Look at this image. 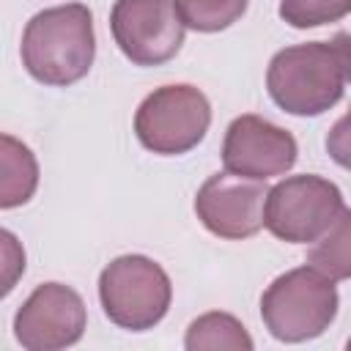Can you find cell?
Instances as JSON below:
<instances>
[{"label":"cell","mask_w":351,"mask_h":351,"mask_svg":"<svg viewBox=\"0 0 351 351\" xmlns=\"http://www.w3.org/2000/svg\"><path fill=\"white\" fill-rule=\"evenodd\" d=\"M99 302L104 315L129 332L154 329L170 310L173 282L148 255H121L99 274Z\"/></svg>","instance_id":"277c9868"},{"label":"cell","mask_w":351,"mask_h":351,"mask_svg":"<svg viewBox=\"0 0 351 351\" xmlns=\"http://www.w3.org/2000/svg\"><path fill=\"white\" fill-rule=\"evenodd\" d=\"M340 186L324 176L302 173L277 181L266 192L263 225L288 244H313L346 211Z\"/></svg>","instance_id":"5b68a950"},{"label":"cell","mask_w":351,"mask_h":351,"mask_svg":"<svg viewBox=\"0 0 351 351\" xmlns=\"http://www.w3.org/2000/svg\"><path fill=\"white\" fill-rule=\"evenodd\" d=\"M337 285L324 271L296 266L271 280L261 296V318L280 343H304L321 337L337 315Z\"/></svg>","instance_id":"3957f363"},{"label":"cell","mask_w":351,"mask_h":351,"mask_svg":"<svg viewBox=\"0 0 351 351\" xmlns=\"http://www.w3.org/2000/svg\"><path fill=\"white\" fill-rule=\"evenodd\" d=\"M27 74L52 88L80 82L96 58L93 14L82 3L44 8L30 16L19 44Z\"/></svg>","instance_id":"7a4b0ae2"},{"label":"cell","mask_w":351,"mask_h":351,"mask_svg":"<svg viewBox=\"0 0 351 351\" xmlns=\"http://www.w3.org/2000/svg\"><path fill=\"white\" fill-rule=\"evenodd\" d=\"M211 126V104L195 85L176 82L151 90L134 112V134L159 156L192 151Z\"/></svg>","instance_id":"8992f818"},{"label":"cell","mask_w":351,"mask_h":351,"mask_svg":"<svg viewBox=\"0 0 351 351\" xmlns=\"http://www.w3.org/2000/svg\"><path fill=\"white\" fill-rule=\"evenodd\" d=\"M348 36L332 41H307L280 49L266 69V90L271 101L291 115L313 118L332 110L348 85Z\"/></svg>","instance_id":"6da1fadb"},{"label":"cell","mask_w":351,"mask_h":351,"mask_svg":"<svg viewBox=\"0 0 351 351\" xmlns=\"http://www.w3.org/2000/svg\"><path fill=\"white\" fill-rule=\"evenodd\" d=\"M88 307L63 282H41L14 315V337L27 351H60L85 335Z\"/></svg>","instance_id":"ba28073f"},{"label":"cell","mask_w":351,"mask_h":351,"mask_svg":"<svg viewBox=\"0 0 351 351\" xmlns=\"http://www.w3.org/2000/svg\"><path fill=\"white\" fill-rule=\"evenodd\" d=\"M38 189L36 154L14 134L0 132V208L25 206Z\"/></svg>","instance_id":"8fae6325"},{"label":"cell","mask_w":351,"mask_h":351,"mask_svg":"<svg viewBox=\"0 0 351 351\" xmlns=\"http://www.w3.org/2000/svg\"><path fill=\"white\" fill-rule=\"evenodd\" d=\"M27 266V255L16 233L0 228V302L16 288Z\"/></svg>","instance_id":"2e32d148"},{"label":"cell","mask_w":351,"mask_h":351,"mask_svg":"<svg viewBox=\"0 0 351 351\" xmlns=\"http://www.w3.org/2000/svg\"><path fill=\"white\" fill-rule=\"evenodd\" d=\"M173 5L184 27L197 33H219L244 16L250 0H173Z\"/></svg>","instance_id":"5bb4252c"},{"label":"cell","mask_w":351,"mask_h":351,"mask_svg":"<svg viewBox=\"0 0 351 351\" xmlns=\"http://www.w3.org/2000/svg\"><path fill=\"white\" fill-rule=\"evenodd\" d=\"M252 346L247 326L236 315L219 310L197 315L184 335L186 351H252Z\"/></svg>","instance_id":"7c38bea8"},{"label":"cell","mask_w":351,"mask_h":351,"mask_svg":"<svg viewBox=\"0 0 351 351\" xmlns=\"http://www.w3.org/2000/svg\"><path fill=\"white\" fill-rule=\"evenodd\" d=\"M110 30L134 66H162L184 44V25L173 0H115Z\"/></svg>","instance_id":"52a82bcc"},{"label":"cell","mask_w":351,"mask_h":351,"mask_svg":"<svg viewBox=\"0 0 351 351\" xmlns=\"http://www.w3.org/2000/svg\"><path fill=\"white\" fill-rule=\"evenodd\" d=\"M263 181L244 178L236 173H214L203 181L195 195V214L203 228L219 239L241 241L263 228Z\"/></svg>","instance_id":"9c48e42d"},{"label":"cell","mask_w":351,"mask_h":351,"mask_svg":"<svg viewBox=\"0 0 351 351\" xmlns=\"http://www.w3.org/2000/svg\"><path fill=\"white\" fill-rule=\"evenodd\" d=\"M299 145L296 137L261 118V115H239L230 121L222 140V165L228 173L266 181L271 176H282L296 165Z\"/></svg>","instance_id":"30bf717a"},{"label":"cell","mask_w":351,"mask_h":351,"mask_svg":"<svg viewBox=\"0 0 351 351\" xmlns=\"http://www.w3.org/2000/svg\"><path fill=\"white\" fill-rule=\"evenodd\" d=\"M348 11L351 0H280V19L299 30L340 22Z\"/></svg>","instance_id":"9a60e30c"},{"label":"cell","mask_w":351,"mask_h":351,"mask_svg":"<svg viewBox=\"0 0 351 351\" xmlns=\"http://www.w3.org/2000/svg\"><path fill=\"white\" fill-rule=\"evenodd\" d=\"M348 239H351V211L346 208L335 225L313 241L310 252H307V263L318 271H324L326 277H332L335 282L348 280L351 277V252H348Z\"/></svg>","instance_id":"4fadbf2b"}]
</instances>
